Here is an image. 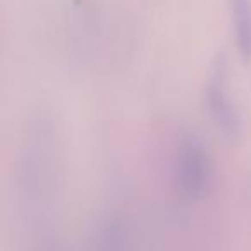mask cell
Segmentation results:
<instances>
[{"instance_id": "cell-1", "label": "cell", "mask_w": 251, "mask_h": 251, "mask_svg": "<svg viewBox=\"0 0 251 251\" xmlns=\"http://www.w3.org/2000/svg\"><path fill=\"white\" fill-rule=\"evenodd\" d=\"M205 101L217 129L226 136H236L241 129V114L232 95L229 66L222 55L210 66L205 81Z\"/></svg>"}, {"instance_id": "cell-3", "label": "cell", "mask_w": 251, "mask_h": 251, "mask_svg": "<svg viewBox=\"0 0 251 251\" xmlns=\"http://www.w3.org/2000/svg\"><path fill=\"white\" fill-rule=\"evenodd\" d=\"M229 12L237 52L251 60V0H229Z\"/></svg>"}, {"instance_id": "cell-2", "label": "cell", "mask_w": 251, "mask_h": 251, "mask_svg": "<svg viewBox=\"0 0 251 251\" xmlns=\"http://www.w3.org/2000/svg\"><path fill=\"white\" fill-rule=\"evenodd\" d=\"M174 179L179 193L188 200H196L205 193L210 182L208 160L195 138H186L176 148Z\"/></svg>"}]
</instances>
